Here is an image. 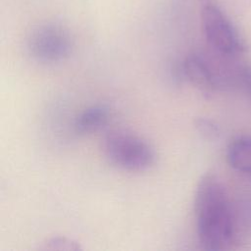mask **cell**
Returning a JSON list of instances; mask_svg holds the SVG:
<instances>
[{
    "label": "cell",
    "mask_w": 251,
    "mask_h": 251,
    "mask_svg": "<svg viewBox=\"0 0 251 251\" xmlns=\"http://www.w3.org/2000/svg\"><path fill=\"white\" fill-rule=\"evenodd\" d=\"M194 214L198 240L206 250L230 249L236 242L235 220L223 183L211 174L198 182Z\"/></svg>",
    "instance_id": "obj_1"
},
{
    "label": "cell",
    "mask_w": 251,
    "mask_h": 251,
    "mask_svg": "<svg viewBox=\"0 0 251 251\" xmlns=\"http://www.w3.org/2000/svg\"><path fill=\"white\" fill-rule=\"evenodd\" d=\"M103 152L111 164L129 172L146 171L156 160L155 150L150 143L124 129H114L105 135Z\"/></svg>",
    "instance_id": "obj_2"
},
{
    "label": "cell",
    "mask_w": 251,
    "mask_h": 251,
    "mask_svg": "<svg viewBox=\"0 0 251 251\" xmlns=\"http://www.w3.org/2000/svg\"><path fill=\"white\" fill-rule=\"evenodd\" d=\"M201 26L206 41L219 55L236 57L246 51V43L239 31L217 5L208 3L201 9Z\"/></svg>",
    "instance_id": "obj_3"
},
{
    "label": "cell",
    "mask_w": 251,
    "mask_h": 251,
    "mask_svg": "<svg viewBox=\"0 0 251 251\" xmlns=\"http://www.w3.org/2000/svg\"><path fill=\"white\" fill-rule=\"evenodd\" d=\"M27 49L37 62L53 64L64 61L70 55L72 40L68 31L62 26L46 24L31 32Z\"/></svg>",
    "instance_id": "obj_4"
},
{
    "label": "cell",
    "mask_w": 251,
    "mask_h": 251,
    "mask_svg": "<svg viewBox=\"0 0 251 251\" xmlns=\"http://www.w3.org/2000/svg\"><path fill=\"white\" fill-rule=\"evenodd\" d=\"M180 68L184 78L204 91H216L233 84V74L203 53L188 54Z\"/></svg>",
    "instance_id": "obj_5"
},
{
    "label": "cell",
    "mask_w": 251,
    "mask_h": 251,
    "mask_svg": "<svg viewBox=\"0 0 251 251\" xmlns=\"http://www.w3.org/2000/svg\"><path fill=\"white\" fill-rule=\"evenodd\" d=\"M111 117L110 108L105 104H96L84 109L75 119L74 127L76 133L95 132L105 126Z\"/></svg>",
    "instance_id": "obj_6"
},
{
    "label": "cell",
    "mask_w": 251,
    "mask_h": 251,
    "mask_svg": "<svg viewBox=\"0 0 251 251\" xmlns=\"http://www.w3.org/2000/svg\"><path fill=\"white\" fill-rule=\"evenodd\" d=\"M226 161L236 172L251 175V136L233 138L226 148Z\"/></svg>",
    "instance_id": "obj_7"
},
{
    "label": "cell",
    "mask_w": 251,
    "mask_h": 251,
    "mask_svg": "<svg viewBox=\"0 0 251 251\" xmlns=\"http://www.w3.org/2000/svg\"><path fill=\"white\" fill-rule=\"evenodd\" d=\"M44 250H60V251H75L81 249L79 243L67 236H52L46 239L40 247Z\"/></svg>",
    "instance_id": "obj_8"
},
{
    "label": "cell",
    "mask_w": 251,
    "mask_h": 251,
    "mask_svg": "<svg viewBox=\"0 0 251 251\" xmlns=\"http://www.w3.org/2000/svg\"><path fill=\"white\" fill-rule=\"evenodd\" d=\"M234 84L239 85L251 97V67H239L234 72Z\"/></svg>",
    "instance_id": "obj_9"
},
{
    "label": "cell",
    "mask_w": 251,
    "mask_h": 251,
    "mask_svg": "<svg viewBox=\"0 0 251 251\" xmlns=\"http://www.w3.org/2000/svg\"><path fill=\"white\" fill-rule=\"evenodd\" d=\"M196 129L207 138H215L219 135V126L211 120L206 118H198L195 120Z\"/></svg>",
    "instance_id": "obj_10"
}]
</instances>
